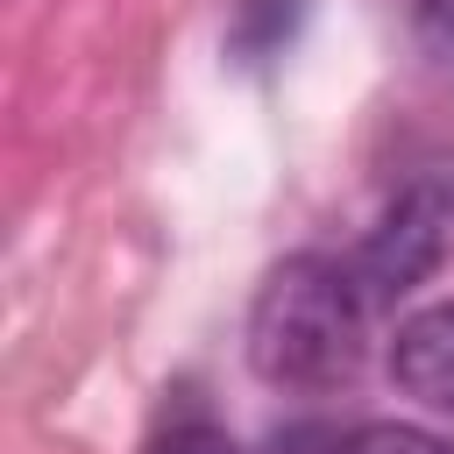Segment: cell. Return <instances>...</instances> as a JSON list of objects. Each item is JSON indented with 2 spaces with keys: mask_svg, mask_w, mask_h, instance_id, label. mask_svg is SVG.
<instances>
[{
  "mask_svg": "<svg viewBox=\"0 0 454 454\" xmlns=\"http://www.w3.org/2000/svg\"><path fill=\"white\" fill-rule=\"evenodd\" d=\"M333 454H454L440 433L426 426H397V419H376V426H355Z\"/></svg>",
  "mask_w": 454,
  "mask_h": 454,
  "instance_id": "cell-4",
  "label": "cell"
},
{
  "mask_svg": "<svg viewBox=\"0 0 454 454\" xmlns=\"http://www.w3.org/2000/svg\"><path fill=\"white\" fill-rule=\"evenodd\" d=\"M404 7H411L419 35H433L440 50H454V0H404Z\"/></svg>",
  "mask_w": 454,
  "mask_h": 454,
  "instance_id": "cell-6",
  "label": "cell"
},
{
  "mask_svg": "<svg viewBox=\"0 0 454 454\" xmlns=\"http://www.w3.org/2000/svg\"><path fill=\"white\" fill-rule=\"evenodd\" d=\"M156 454H241L220 426H177V433H163L156 440Z\"/></svg>",
  "mask_w": 454,
  "mask_h": 454,
  "instance_id": "cell-5",
  "label": "cell"
},
{
  "mask_svg": "<svg viewBox=\"0 0 454 454\" xmlns=\"http://www.w3.org/2000/svg\"><path fill=\"white\" fill-rule=\"evenodd\" d=\"M390 376L426 411H454V298L419 305L411 319H397V333H390Z\"/></svg>",
  "mask_w": 454,
  "mask_h": 454,
  "instance_id": "cell-3",
  "label": "cell"
},
{
  "mask_svg": "<svg viewBox=\"0 0 454 454\" xmlns=\"http://www.w3.org/2000/svg\"><path fill=\"white\" fill-rule=\"evenodd\" d=\"M447 234H454V192L447 184H404L397 199H390V213L362 234V248L348 255L355 262V277H362V291H369V305H397L404 291H419L433 270H440V255H447Z\"/></svg>",
  "mask_w": 454,
  "mask_h": 454,
  "instance_id": "cell-2",
  "label": "cell"
},
{
  "mask_svg": "<svg viewBox=\"0 0 454 454\" xmlns=\"http://www.w3.org/2000/svg\"><path fill=\"white\" fill-rule=\"evenodd\" d=\"M369 291L340 255H291L248 305V369L277 390H340L369 355Z\"/></svg>",
  "mask_w": 454,
  "mask_h": 454,
  "instance_id": "cell-1",
  "label": "cell"
}]
</instances>
